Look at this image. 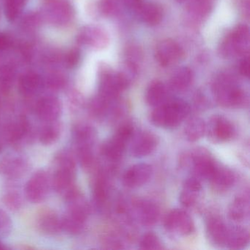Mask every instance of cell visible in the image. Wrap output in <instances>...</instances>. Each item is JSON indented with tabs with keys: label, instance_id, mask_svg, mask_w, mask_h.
Segmentation results:
<instances>
[{
	"label": "cell",
	"instance_id": "obj_44",
	"mask_svg": "<svg viewBox=\"0 0 250 250\" xmlns=\"http://www.w3.org/2000/svg\"><path fill=\"white\" fill-rule=\"evenodd\" d=\"M250 58L249 57H245L243 58L239 64V72L244 77H248L250 75Z\"/></svg>",
	"mask_w": 250,
	"mask_h": 250
},
{
	"label": "cell",
	"instance_id": "obj_19",
	"mask_svg": "<svg viewBox=\"0 0 250 250\" xmlns=\"http://www.w3.org/2000/svg\"><path fill=\"white\" fill-rule=\"evenodd\" d=\"M77 41L80 44L86 45L93 49H100L106 46L108 38L105 32L99 27L87 26L79 33Z\"/></svg>",
	"mask_w": 250,
	"mask_h": 250
},
{
	"label": "cell",
	"instance_id": "obj_21",
	"mask_svg": "<svg viewBox=\"0 0 250 250\" xmlns=\"http://www.w3.org/2000/svg\"><path fill=\"white\" fill-rule=\"evenodd\" d=\"M43 86V80L37 73H24L19 79L18 88L20 94L27 99L36 96Z\"/></svg>",
	"mask_w": 250,
	"mask_h": 250
},
{
	"label": "cell",
	"instance_id": "obj_6",
	"mask_svg": "<svg viewBox=\"0 0 250 250\" xmlns=\"http://www.w3.org/2000/svg\"><path fill=\"white\" fill-rule=\"evenodd\" d=\"M250 30L246 25H239L229 33L221 44L220 52L225 57H233L248 52Z\"/></svg>",
	"mask_w": 250,
	"mask_h": 250
},
{
	"label": "cell",
	"instance_id": "obj_2",
	"mask_svg": "<svg viewBox=\"0 0 250 250\" xmlns=\"http://www.w3.org/2000/svg\"><path fill=\"white\" fill-rule=\"evenodd\" d=\"M189 112V105L184 101L167 100L160 106L155 107L150 115V120L152 124L156 126L174 128L182 123Z\"/></svg>",
	"mask_w": 250,
	"mask_h": 250
},
{
	"label": "cell",
	"instance_id": "obj_8",
	"mask_svg": "<svg viewBox=\"0 0 250 250\" xmlns=\"http://www.w3.org/2000/svg\"><path fill=\"white\" fill-rule=\"evenodd\" d=\"M44 17L54 25L65 26L72 20L74 11L66 0H47L44 7Z\"/></svg>",
	"mask_w": 250,
	"mask_h": 250
},
{
	"label": "cell",
	"instance_id": "obj_49",
	"mask_svg": "<svg viewBox=\"0 0 250 250\" xmlns=\"http://www.w3.org/2000/svg\"><path fill=\"white\" fill-rule=\"evenodd\" d=\"M2 148H3V143H2V140H0V153L2 152Z\"/></svg>",
	"mask_w": 250,
	"mask_h": 250
},
{
	"label": "cell",
	"instance_id": "obj_9",
	"mask_svg": "<svg viewBox=\"0 0 250 250\" xmlns=\"http://www.w3.org/2000/svg\"><path fill=\"white\" fill-rule=\"evenodd\" d=\"M128 85L129 83L121 73H104L101 78L99 95L112 102Z\"/></svg>",
	"mask_w": 250,
	"mask_h": 250
},
{
	"label": "cell",
	"instance_id": "obj_4",
	"mask_svg": "<svg viewBox=\"0 0 250 250\" xmlns=\"http://www.w3.org/2000/svg\"><path fill=\"white\" fill-rule=\"evenodd\" d=\"M31 123L26 115H20L5 125L4 139L14 147L20 148L34 139Z\"/></svg>",
	"mask_w": 250,
	"mask_h": 250
},
{
	"label": "cell",
	"instance_id": "obj_13",
	"mask_svg": "<svg viewBox=\"0 0 250 250\" xmlns=\"http://www.w3.org/2000/svg\"><path fill=\"white\" fill-rule=\"evenodd\" d=\"M131 139V134L128 131L118 128L114 137L104 144L102 153L109 160H119L124 155L127 143Z\"/></svg>",
	"mask_w": 250,
	"mask_h": 250
},
{
	"label": "cell",
	"instance_id": "obj_16",
	"mask_svg": "<svg viewBox=\"0 0 250 250\" xmlns=\"http://www.w3.org/2000/svg\"><path fill=\"white\" fill-rule=\"evenodd\" d=\"M183 54L179 45L170 39L162 41L156 47V59L162 66H170L176 63L182 58Z\"/></svg>",
	"mask_w": 250,
	"mask_h": 250
},
{
	"label": "cell",
	"instance_id": "obj_22",
	"mask_svg": "<svg viewBox=\"0 0 250 250\" xmlns=\"http://www.w3.org/2000/svg\"><path fill=\"white\" fill-rule=\"evenodd\" d=\"M134 11L142 22L150 26L160 23L163 16V11L161 7L152 2H142Z\"/></svg>",
	"mask_w": 250,
	"mask_h": 250
},
{
	"label": "cell",
	"instance_id": "obj_46",
	"mask_svg": "<svg viewBox=\"0 0 250 250\" xmlns=\"http://www.w3.org/2000/svg\"><path fill=\"white\" fill-rule=\"evenodd\" d=\"M80 100L79 96L76 93H72L69 96V105L71 109L76 110L80 106Z\"/></svg>",
	"mask_w": 250,
	"mask_h": 250
},
{
	"label": "cell",
	"instance_id": "obj_25",
	"mask_svg": "<svg viewBox=\"0 0 250 250\" xmlns=\"http://www.w3.org/2000/svg\"><path fill=\"white\" fill-rule=\"evenodd\" d=\"M228 232V227L219 218H210L208 222V235L213 244L219 246L226 244Z\"/></svg>",
	"mask_w": 250,
	"mask_h": 250
},
{
	"label": "cell",
	"instance_id": "obj_14",
	"mask_svg": "<svg viewBox=\"0 0 250 250\" xmlns=\"http://www.w3.org/2000/svg\"><path fill=\"white\" fill-rule=\"evenodd\" d=\"M72 137L76 152L93 150L96 134L91 125L85 123L76 124L72 129Z\"/></svg>",
	"mask_w": 250,
	"mask_h": 250
},
{
	"label": "cell",
	"instance_id": "obj_29",
	"mask_svg": "<svg viewBox=\"0 0 250 250\" xmlns=\"http://www.w3.org/2000/svg\"><path fill=\"white\" fill-rule=\"evenodd\" d=\"M212 186L215 189L219 191L228 190L233 185L235 176L232 171L228 168L220 167L218 166L214 174L210 179Z\"/></svg>",
	"mask_w": 250,
	"mask_h": 250
},
{
	"label": "cell",
	"instance_id": "obj_50",
	"mask_svg": "<svg viewBox=\"0 0 250 250\" xmlns=\"http://www.w3.org/2000/svg\"><path fill=\"white\" fill-rule=\"evenodd\" d=\"M1 109H2V101H1V98H0V113H1Z\"/></svg>",
	"mask_w": 250,
	"mask_h": 250
},
{
	"label": "cell",
	"instance_id": "obj_24",
	"mask_svg": "<svg viewBox=\"0 0 250 250\" xmlns=\"http://www.w3.org/2000/svg\"><path fill=\"white\" fill-rule=\"evenodd\" d=\"M202 189V185L197 177H191L185 181L180 194V201L185 207H191L195 204Z\"/></svg>",
	"mask_w": 250,
	"mask_h": 250
},
{
	"label": "cell",
	"instance_id": "obj_42",
	"mask_svg": "<svg viewBox=\"0 0 250 250\" xmlns=\"http://www.w3.org/2000/svg\"><path fill=\"white\" fill-rule=\"evenodd\" d=\"M142 52L140 49L135 47H131L127 51L126 63L138 68L140 62L142 61Z\"/></svg>",
	"mask_w": 250,
	"mask_h": 250
},
{
	"label": "cell",
	"instance_id": "obj_3",
	"mask_svg": "<svg viewBox=\"0 0 250 250\" xmlns=\"http://www.w3.org/2000/svg\"><path fill=\"white\" fill-rule=\"evenodd\" d=\"M213 92L218 102L226 107H239L245 104L247 96L238 87L233 77L228 74L219 76L213 83Z\"/></svg>",
	"mask_w": 250,
	"mask_h": 250
},
{
	"label": "cell",
	"instance_id": "obj_51",
	"mask_svg": "<svg viewBox=\"0 0 250 250\" xmlns=\"http://www.w3.org/2000/svg\"><path fill=\"white\" fill-rule=\"evenodd\" d=\"M177 1H178V2H186V1H188V0H177ZM189 1V0H188Z\"/></svg>",
	"mask_w": 250,
	"mask_h": 250
},
{
	"label": "cell",
	"instance_id": "obj_28",
	"mask_svg": "<svg viewBox=\"0 0 250 250\" xmlns=\"http://www.w3.org/2000/svg\"><path fill=\"white\" fill-rule=\"evenodd\" d=\"M229 217L240 222L250 214V200L248 194H241L234 200L229 208Z\"/></svg>",
	"mask_w": 250,
	"mask_h": 250
},
{
	"label": "cell",
	"instance_id": "obj_41",
	"mask_svg": "<svg viewBox=\"0 0 250 250\" xmlns=\"http://www.w3.org/2000/svg\"><path fill=\"white\" fill-rule=\"evenodd\" d=\"M13 224L8 213L0 209V238L8 236L12 231Z\"/></svg>",
	"mask_w": 250,
	"mask_h": 250
},
{
	"label": "cell",
	"instance_id": "obj_5",
	"mask_svg": "<svg viewBox=\"0 0 250 250\" xmlns=\"http://www.w3.org/2000/svg\"><path fill=\"white\" fill-rule=\"evenodd\" d=\"M52 188V175L47 171L40 169L26 184V198L33 203H42L47 198Z\"/></svg>",
	"mask_w": 250,
	"mask_h": 250
},
{
	"label": "cell",
	"instance_id": "obj_40",
	"mask_svg": "<svg viewBox=\"0 0 250 250\" xmlns=\"http://www.w3.org/2000/svg\"><path fill=\"white\" fill-rule=\"evenodd\" d=\"M101 12L106 17H113L121 11L120 0H102L99 5Z\"/></svg>",
	"mask_w": 250,
	"mask_h": 250
},
{
	"label": "cell",
	"instance_id": "obj_1",
	"mask_svg": "<svg viewBox=\"0 0 250 250\" xmlns=\"http://www.w3.org/2000/svg\"><path fill=\"white\" fill-rule=\"evenodd\" d=\"M52 188L63 198L77 189L76 185V159L68 150H61L54 159Z\"/></svg>",
	"mask_w": 250,
	"mask_h": 250
},
{
	"label": "cell",
	"instance_id": "obj_33",
	"mask_svg": "<svg viewBox=\"0 0 250 250\" xmlns=\"http://www.w3.org/2000/svg\"><path fill=\"white\" fill-rule=\"evenodd\" d=\"M86 220L74 216L66 212L65 215L61 218L62 231L71 235H77L82 232L84 228Z\"/></svg>",
	"mask_w": 250,
	"mask_h": 250
},
{
	"label": "cell",
	"instance_id": "obj_39",
	"mask_svg": "<svg viewBox=\"0 0 250 250\" xmlns=\"http://www.w3.org/2000/svg\"><path fill=\"white\" fill-rule=\"evenodd\" d=\"M140 249L145 250H162V245L157 235L153 232L145 234L140 243Z\"/></svg>",
	"mask_w": 250,
	"mask_h": 250
},
{
	"label": "cell",
	"instance_id": "obj_27",
	"mask_svg": "<svg viewBox=\"0 0 250 250\" xmlns=\"http://www.w3.org/2000/svg\"><path fill=\"white\" fill-rule=\"evenodd\" d=\"M167 96L168 91L166 86L161 82L156 81L152 83L147 88L146 101L150 106L156 107L168 100Z\"/></svg>",
	"mask_w": 250,
	"mask_h": 250
},
{
	"label": "cell",
	"instance_id": "obj_32",
	"mask_svg": "<svg viewBox=\"0 0 250 250\" xmlns=\"http://www.w3.org/2000/svg\"><path fill=\"white\" fill-rule=\"evenodd\" d=\"M137 208L143 225L150 226L157 222L159 216V209L153 203L142 200L137 203Z\"/></svg>",
	"mask_w": 250,
	"mask_h": 250
},
{
	"label": "cell",
	"instance_id": "obj_12",
	"mask_svg": "<svg viewBox=\"0 0 250 250\" xmlns=\"http://www.w3.org/2000/svg\"><path fill=\"white\" fill-rule=\"evenodd\" d=\"M206 131H208L210 140L216 143H222L232 138L235 129L230 121L225 117L215 115L206 125Z\"/></svg>",
	"mask_w": 250,
	"mask_h": 250
},
{
	"label": "cell",
	"instance_id": "obj_31",
	"mask_svg": "<svg viewBox=\"0 0 250 250\" xmlns=\"http://www.w3.org/2000/svg\"><path fill=\"white\" fill-rule=\"evenodd\" d=\"M193 77L192 71L190 68L187 67L178 68L171 77L169 82L171 87L177 91H183L189 87Z\"/></svg>",
	"mask_w": 250,
	"mask_h": 250
},
{
	"label": "cell",
	"instance_id": "obj_20",
	"mask_svg": "<svg viewBox=\"0 0 250 250\" xmlns=\"http://www.w3.org/2000/svg\"><path fill=\"white\" fill-rule=\"evenodd\" d=\"M158 139L156 135L148 131L137 134L131 146V153L135 157H144L150 154L156 149Z\"/></svg>",
	"mask_w": 250,
	"mask_h": 250
},
{
	"label": "cell",
	"instance_id": "obj_23",
	"mask_svg": "<svg viewBox=\"0 0 250 250\" xmlns=\"http://www.w3.org/2000/svg\"><path fill=\"white\" fill-rule=\"evenodd\" d=\"M62 131V124L59 120L49 122H43L38 132L39 141L43 146H52L55 144L60 137Z\"/></svg>",
	"mask_w": 250,
	"mask_h": 250
},
{
	"label": "cell",
	"instance_id": "obj_17",
	"mask_svg": "<svg viewBox=\"0 0 250 250\" xmlns=\"http://www.w3.org/2000/svg\"><path fill=\"white\" fill-rule=\"evenodd\" d=\"M36 227L42 233L54 235L62 232L61 218L55 210L43 208L36 216Z\"/></svg>",
	"mask_w": 250,
	"mask_h": 250
},
{
	"label": "cell",
	"instance_id": "obj_10",
	"mask_svg": "<svg viewBox=\"0 0 250 250\" xmlns=\"http://www.w3.org/2000/svg\"><path fill=\"white\" fill-rule=\"evenodd\" d=\"M34 109L38 118L43 122L58 121L62 112V102L52 95L43 96L36 102Z\"/></svg>",
	"mask_w": 250,
	"mask_h": 250
},
{
	"label": "cell",
	"instance_id": "obj_38",
	"mask_svg": "<svg viewBox=\"0 0 250 250\" xmlns=\"http://www.w3.org/2000/svg\"><path fill=\"white\" fill-rule=\"evenodd\" d=\"M66 84V80L62 74L60 73H52L43 80V85H46L49 90L53 91L62 90Z\"/></svg>",
	"mask_w": 250,
	"mask_h": 250
},
{
	"label": "cell",
	"instance_id": "obj_30",
	"mask_svg": "<svg viewBox=\"0 0 250 250\" xmlns=\"http://www.w3.org/2000/svg\"><path fill=\"white\" fill-rule=\"evenodd\" d=\"M2 203L12 211H17L22 208L24 198L19 187L13 183L7 187L3 195Z\"/></svg>",
	"mask_w": 250,
	"mask_h": 250
},
{
	"label": "cell",
	"instance_id": "obj_48",
	"mask_svg": "<svg viewBox=\"0 0 250 250\" xmlns=\"http://www.w3.org/2000/svg\"><path fill=\"white\" fill-rule=\"evenodd\" d=\"M7 249H8V247H6L5 244H2V241H0V250H7Z\"/></svg>",
	"mask_w": 250,
	"mask_h": 250
},
{
	"label": "cell",
	"instance_id": "obj_11",
	"mask_svg": "<svg viewBox=\"0 0 250 250\" xmlns=\"http://www.w3.org/2000/svg\"><path fill=\"white\" fill-rule=\"evenodd\" d=\"M165 227L167 230L177 232L181 235H188L194 230V225L191 216L182 210H171L165 219Z\"/></svg>",
	"mask_w": 250,
	"mask_h": 250
},
{
	"label": "cell",
	"instance_id": "obj_43",
	"mask_svg": "<svg viewBox=\"0 0 250 250\" xmlns=\"http://www.w3.org/2000/svg\"><path fill=\"white\" fill-rule=\"evenodd\" d=\"M80 60V51L77 49H71L65 55V63L68 68H73L78 65Z\"/></svg>",
	"mask_w": 250,
	"mask_h": 250
},
{
	"label": "cell",
	"instance_id": "obj_34",
	"mask_svg": "<svg viewBox=\"0 0 250 250\" xmlns=\"http://www.w3.org/2000/svg\"><path fill=\"white\" fill-rule=\"evenodd\" d=\"M206 131V124L200 118L190 120L185 128V135L190 142H196L201 139Z\"/></svg>",
	"mask_w": 250,
	"mask_h": 250
},
{
	"label": "cell",
	"instance_id": "obj_18",
	"mask_svg": "<svg viewBox=\"0 0 250 250\" xmlns=\"http://www.w3.org/2000/svg\"><path fill=\"white\" fill-rule=\"evenodd\" d=\"M151 166L147 164L133 165L124 175V184L129 188H137L146 184L151 177Z\"/></svg>",
	"mask_w": 250,
	"mask_h": 250
},
{
	"label": "cell",
	"instance_id": "obj_37",
	"mask_svg": "<svg viewBox=\"0 0 250 250\" xmlns=\"http://www.w3.org/2000/svg\"><path fill=\"white\" fill-rule=\"evenodd\" d=\"M26 0H5V14L7 20L14 21L22 12Z\"/></svg>",
	"mask_w": 250,
	"mask_h": 250
},
{
	"label": "cell",
	"instance_id": "obj_47",
	"mask_svg": "<svg viewBox=\"0 0 250 250\" xmlns=\"http://www.w3.org/2000/svg\"><path fill=\"white\" fill-rule=\"evenodd\" d=\"M123 3L129 8L135 9L143 1L142 0H122Z\"/></svg>",
	"mask_w": 250,
	"mask_h": 250
},
{
	"label": "cell",
	"instance_id": "obj_45",
	"mask_svg": "<svg viewBox=\"0 0 250 250\" xmlns=\"http://www.w3.org/2000/svg\"><path fill=\"white\" fill-rule=\"evenodd\" d=\"M11 42L10 38L3 33H0V55L11 46Z\"/></svg>",
	"mask_w": 250,
	"mask_h": 250
},
{
	"label": "cell",
	"instance_id": "obj_26",
	"mask_svg": "<svg viewBox=\"0 0 250 250\" xmlns=\"http://www.w3.org/2000/svg\"><path fill=\"white\" fill-rule=\"evenodd\" d=\"M250 241V232L245 228L240 226L228 228L226 244L234 250L244 248Z\"/></svg>",
	"mask_w": 250,
	"mask_h": 250
},
{
	"label": "cell",
	"instance_id": "obj_35",
	"mask_svg": "<svg viewBox=\"0 0 250 250\" xmlns=\"http://www.w3.org/2000/svg\"><path fill=\"white\" fill-rule=\"evenodd\" d=\"M15 68L10 64L0 66V92L7 94L11 91L15 79Z\"/></svg>",
	"mask_w": 250,
	"mask_h": 250
},
{
	"label": "cell",
	"instance_id": "obj_15",
	"mask_svg": "<svg viewBox=\"0 0 250 250\" xmlns=\"http://www.w3.org/2000/svg\"><path fill=\"white\" fill-rule=\"evenodd\" d=\"M193 170L197 176L210 180L217 169L218 165L206 150H197L191 155Z\"/></svg>",
	"mask_w": 250,
	"mask_h": 250
},
{
	"label": "cell",
	"instance_id": "obj_7",
	"mask_svg": "<svg viewBox=\"0 0 250 250\" xmlns=\"http://www.w3.org/2000/svg\"><path fill=\"white\" fill-rule=\"evenodd\" d=\"M30 160L26 156L10 154L0 160V175L11 181L24 177L30 171Z\"/></svg>",
	"mask_w": 250,
	"mask_h": 250
},
{
	"label": "cell",
	"instance_id": "obj_36",
	"mask_svg": "<svg viewBox=\"0 0 250 250\" xmlns=\"http://www.w3.org/2000/svg\"><path fill=\"white\" fill-rule=\"evenodd\" d=\"M108 197L107 183L103 175H99L93 184V199L97 207H102Z\"/></svg>",
	"mask_w": 250,
	"mask_h": 250
}]
</instances>
